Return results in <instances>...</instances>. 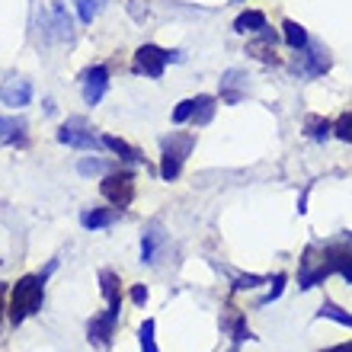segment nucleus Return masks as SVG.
I'll use <instances>...</instances> for the list:
<instances>
[{"label": "nucleus", "instance_id": "nucleus-33", "mask_svg": "<svg viewBox=\"0 0 352 352\" xmlns=\"http://www.w3.org/2000/svg\"><path fill=\"white\" fill-rule=\"evenodd\" d=\"M3 295H7V285L0 282V320H3Z\"/></svg>", "mask_w": 352, "mask_h": 352}, {"label": "nucleus", "instance_id": "nucleus-12", "mask_svg": "<svg viewBox=\"0 0 352 352\" xmlns=\"http://www.w3.org/2000/svg\"><path fill=\"white\" fill-rule=\"evenodd\" d=\"M247 84V74H243V71H237V67H231V71H228V74L221 77V100L224 102H241V87Z\"/></svg>", "mask_w": 352, "mask_h": 352}, {"label": "nucleus", "instance_id": "nucleus-17", "mask_svg": "<svg viewBox=\"0 0 352 352\" xmlns=\"http://www.w3.org/2000/svg\"><path fill=\"white\" fill-rule=\"evenodd\" d=\"M160 241H164V234H160L157 224H151L144 237H141V263H154V253H157Z\"/></svg>", "mask_w": 352, "mask_h": 352}, {"label": "nucleus", "instance_id": "nucleus-30", "mask_svg": "<svg viewBox=\"0 0 352 352\" xmlns=\"http://www.w3.org/2000/svg\"><path fill=\"white\" fill-rule=\"evenodd\" d=\"M282 285H285V276H282V272H278V276L272 278V292H269V295L263 298V305H272V301H276V298L282 295Z\"/></svg>", "mask_w": 352, "mask_h": 352}, {"label": "nucleus", "instance_id": "nucleus-2", "mask_svg": "<svg viewBox=\"0 0 352 352\" xmlns=\"http://www.w3.org/2000/svg\"><path fill=\"white\" fill-rule=\"evenodd\" d=\"M195 148V135H186V131H170V138L160 141V176L173 183L179 170H183V160L189 157V151Z\"/></svg>", "mask_w": 352, "mask_h": 352}, {"label": "nucleus", "instance_id": "nucleus-5", "mask_svg": "<svg viewBox=\"0 0 352 352\" xmlns=\"http://www.w3.org/2000/svg\"><path fill=\"white\" fill-rule=\"evenodd\" d=\"M58 141L67 144V148H80V151H96L102 144L96 135L90 131L84 119H67L61 129H58Z\"/></svg>", "mask_w": 352, "mask_h": 352}, {"label": "nucleus", "instance_id": "nucleus-10", "mask_svg": "<svg viewBox=\"0 0 352 352\" xmlns=\"http://www.w3.org/2000/svg\"><path fill=\"white\" fill-rule=\"evenodd\" d=\"M116 221H119V208H87V212H80V224L87 231H100V228H109Z\"/></svg>", "mask_w": 352, "mask_h": 352}, {"label": "nucleus", "instance_id": "nucleus-1", "mask_svg": "<svg viewBox=\"0 0 352 352\" xmlns=\"http://www.w3.org/2000/svg\"><path fill=\"white\" fill-rule=\"evenodd\" d=\"M42 301H45V276H23L10 292V307H7L10 324L19 327L23 320L38 314Z\"/></svg>", "mask_w": 352, "mask_h": 352}, {"label": "nucleus", "instance_id": "nucleus-26", "mask_svg": "<svg viewBox=\"0 0 352 352\" xmlns=\"http://www.w3.org/2000/svg\"><path fill=\"white\" fill-rule=\"evenodd\" d=\"M333 135H336L340 141H346V144H352V112L340 116V122L333 125Z\"/></svg>", "mask_w": 352, "mask_h": 352}, {"label": "nucleus", "instance_id": "nucleus-27", "mask_svg": "<svg viewBox=\"0 0 352 352\" xmlns=\"http://www.w3.org/2000/svg\"><path fill=\"white\" fill-rule=\"evenodd\" d=\"M192 112H195V100H183L173 109V122H176V125H183L186 119H192Z\"/></svg>", "mask_w": 352, "mask_h": 352}, {"label": "nucleus", "instance_id": "nucleus-7", "mask_svg": "<svg viewBox=\"0 0 352 352\" xmlns=\"http://www.w3.org/2000/svg\"><path fill=\"white\" fill-rule=\"evenodd\" d=\"M32 100V84L23 80V77H10L7 84L0 87V102L3 106H13V109H23Z\"/></svg>", "mask_w": 352, "mask_h": 352}, {"label": "nucleus", "instance_id": "nucleus-23", "mask_svg": "<svg viewBox=\"0 0 352 352\" xmlns=\"http://www.w3.org/2000/svg\"><path fill=\"white\" fill-rule=\"evenodd\" d=\"M138 343H141V352H160L157 343H154V320H144V324H141Z\"/></svg>", "mask_w": 352, "mask_h": 352}, {"label": "nucleus", "instance_id": "nucleus-29", "mask_svg": "<svg viewBox=\"0 0 352 352\" xmlns=\"http://www.w3.org/2000/svg\"><path fill=\"white\" fill-rule=\"evenodd\" d=\"M77 170H80L84 176H93V173H102V170H106V164H102V160H90V157H87V160H80V167H77Z\"/></svg>", "mask_w": 352, "mask_h": 352}, {"label": "nucleus", "instance_id": "nucleus-22", "mask_svg": "<svg viewBox=\"0 0 352 352\" xmlns=\"http://www.w3.org/2000/svg\"><path fill=\"white\" fill-rule=\"evenodd\" d=\"M214 96H195V112H192V122L195 125H208L214 116Z\"/></svg>", "mask_w": 352, "mask_h": 352}, {"label": "nucleus", "instance_id": "nucleus-18", "mask_svg": "<svg viewBox=\"0 0 352 352\" xmlns=\"http://www.w3.org/2000/svg\"><path fill=\"white\" fill-rule=\"evenodd\" d=\"M102 148H109L112 154H119L122 160H131V164H135V160H144V157H141V151H138V148L125 144V141L116 138V135H106V138H102Z\"/></svg>", "mask_w": 352, "mask_h": 352}, {"label": "nucleus", "instance_id": "nucleus-11", "mask_svg": "<svg viewBox=\"0 0 352 352\" xmlns=\"http://www.w3.org/2000/svg\"><path fill=\"white\" fill-rule=\"evenodd\" d=\"M100 285H102L106 307L119 314V311H122V288H119L122 282H119V276H116V272H109V269H102V272H100Z\"/></svg>", "mask_w": 352, "mask_h": 352}, {"label": "nucleus", "instance_id": "nucleus-19", "mask_svg": "<svg viewBox=\"0 0 352 352\" xmlns=\"http://www.w3.org/2000/svg\"><path fill=\"white\" fill-rule=\"evenodd\" d=\"M52 26H55V36L58 38H71L74 23H71V16H67L65 3H52Z\"/></svg>", "mask_w": 352, "mask_h": 352}, {"label": "nucleus", "instance_id": "nucleus-20", "mask_svg": "<svg viewBox=\"0 0 352 352\" xmlns=\"http://www.w3.org/2000/svg\"><path fill=\"white\" fill-rule=\"evenodd\" d=\"M317 317H320V320H324V317L327 320H336L340 327H349L352 330V314L349 311H343L340 305H333V301H324V305L317 307Z\"/></svg>", "mask_w": 352, "mask_h": 352}, {"label": "nucleus", "instance_id": "nucleus-32", "mask_svg": "<svg viewBox=\"0 0 352 352\" xmlns=\"http://www.w3.org/2000/svg\"><path fill=\"white\" fill-rule=\"evenodd\" d=\"M320 352H352V340L349 343H340V346H330V349H320Z\"/></svg>", "mask_w": 352, "mask_h": 352}, {"label": "nucleus", "instance_id": "nucleus-21", "mask_svg": "<svg viewBox=\"0 0 352 352\" xmlns=\"http://www.w3.org/2000/svg\"><path fill=\"white\" fill-rule=\"evenodd\" d=\"M305 131H307V138L311 141H327L330 135H333V125L327 119H317V116H307L305 122Z\"/></svg>", "mask_w": 352, "mask_h": 352}, {"label": "nucleus", "instance_id": "nucleus-15", "mask_svg": "<svg viewBox=\"0 0 352 352\" xmlns=\"http://www.w3.org/2000/svg\"><path fill=\"white\" fill-rule=\"evenodd\" d=\"M234 29L243 32V36L247 32H263L266 29V16H263L260 10H247V13H241V16L234 19Z\"/></svg>", "mask_w": 352, "mask_h": 352}, {"label": "nucleus", "instance_id": "nucleus-28", "mask_svg": "<svg viewBox=\"0 0 352 352\" xmlns=\"http://www.w3.org/2000/svg\"><path fill=\"white\" fill-rule=\"evenodd\" d=\"M263 282H266L263 276H237L234 278V288H237V292H250V288H260Z\"/></svg>", "mask_w": 352, "mask_h": 352}, {"label": "nucleus", "instance_id": "nucleus-14", "mask_svg": "<svg viewBox=\"0 0 352 352\" xmlns=\"http://www.w3.org/2000/svg\"><path fill=\"white\" fill-rule=\"evenodd\" d=\"M250 55H256L260 61H266V65H276L278 58H276V32L272 29H263L260 38L256 42H250Z\"/></svg>", "mask_w": 352, "mask_h": 352}, {"label": "nucleus", "instance_id": "nucleus-3", "mask_svg": "<svg viewBox=\"0 0 352 352\" xmlns=\"http://www.w3.org/2000/svg\"><path fill=\"white\" fill-rule=\"evenodd\" d=\"M100 192L109 199L116 208H129L131 199H135V173L122 170V173H109L100 183Z\"/></svg>", "mask_w": 352, "mask_h": 352}, {"label": "nucleus", "instance_id": "nucleus-6", "mask_svg": "<svg viewBox=\"0 0 352 352\" xmlns=\"http://www.w3.org/2000/svg\"><path fill=\"white\" fill-rule=\"evenodd\" d=\"M167 61H170V55L164 52V48H157V45H141L138 52H135V74H144V77H164V67H167Z\"/></svg>", "mask_w": 352, "mask_h": 352}, {"label": "nucleus", "instance_id": "nucleus-8", "mask_svg": "<svg viewBox=\"0 0 352 352\" xmlns=\"http://www.w3.org/2000/svg\"><path fill=\"white\" fill-rule=\"evenodd\" d=\"M106 87H109V71L102 65H96V67H90L84 74V100H87V106H96V102L106 96Z\"/></svg>", "mask_w": 352, "mask_h": 352}, {"label": "nucleus", "instance_id": "nucleus-31", "mask_svg": "<svg viewBox=\"0 0 352 352\" xmlns=\"http://www.w3.org/2000/svg\"><path fill=\"white\" fill-rule=\"evenodd\" d=\"M131 301H135V305H144V301H148V288L135 285V288H131Z\"/></svg>", "mask_w": 352, "mask_h": 352}, {"label": "nucleus", "instance_id": "nucleus-9", "mask_svg": "<svg viewBox=\"0 0 352 352\" xmlns=\"http://www.w3.org/2000/svg\"><path fill=\"white\" fill-rule=\"evenodd\" d=\"M116 324H119V314L116 311H102L100 317H93L90 320V343H96V346H109V340H112V330H116Z\"/></svg>", "mask_w": 352, "mask_h": 352}, {"label": "nucleus", "instance_id": "nucleus-16", "mask_svg": "<svg viewBox=\"0 0 352 352\" xmlns=\"http://www.w3.org/2000/svg\"><path fill=\"white\" fill-rule=\"evenodd\" d=\"M282 36H285V42L295 48V52H301V48L311 42V38H307V29L301 26V23H295V19H285V23H282Z\"/></svg>", "mask_w": 352, "mask_h": 352}, {"label": "nucleus", "instance_id": "nucleus-4", "mask_svg": "<svg viewBox=\"0 0 352 352\" xmlns=\"http://www.w3.org/2000/svg\"><path fill=\"white\" fill-rule=\"evenodd\" d=\"M295 71L301 77H320L324 71H330V52L317 42H307L295 58Z\"/></svg>", "mask_w": 352, "mask_h": 352}, {"label": "nucleus", "instance_id": "nucleus-25", "mask_svg": "<svg viewBox=\"0 0 352 352\" xmlns=\"http://www.w3.org/2000/svg\"><path fill=\"white\" fill-rule=\"evenodd\" d=\"M102 3H106V0H77V13H80L84 23H93V16L102 10Z\"/></svg>", "mask_w": 352, "mask_h": 352}, {"label": "nucleus", "instance_id": "nucleus-34", "mask_svg": "<svg viewBox=\"0 0 352 352\" xmlns=\"http://www.w3.org/2000/svg\"><path fill=\"white\" fill-rule=\"evenodd\" d=\"M231 352H237V346H234V349H231Z\"/></svg>", "mask_w": 352, "mask_h": 352}, {"label": "nucleus", "instance_id": "nucleus-13", "mask_svg": "<svg viewBox=\"0 0 352 352\" xmlns=\"http://www.w3.org/2000/svg\"><path fill=\"white\" fill-rule=\"evenodd\" d=\"M0 141L3 144H26V122L23 119H10V116H0Z\"/></svg>", "mask_w": 352, "mask_h": 352}, {"label": "nucleus", "instance_id": "nucleus-35", "mask_svg": "<svg viewBox=\"0 0 352 352\" xmlns=\"http://www.w3.org/2000/svg\"><path fill=\"white\" fill-rule=\"evenodd\" d=\"M237 3H241V0H237Z\"/></svg>", "mask_w": 352, "mask_h": 352}, {"label": "nucleus", "instance_id": "nucleus-24", "mask_svg": "<svg viewBox=\"0 0 352 352\" xmlns=\"http://www.w3.org/2000/svg\"><path fill=\"white\" fill-rule=\"evenodd\" d=\"M228 330H231L234 343H243V340H250V327H247V317H243V314H234L231 324H228Z\"/></svg>", "mask_w": 352, "mask_h": 352}]
</instances>
